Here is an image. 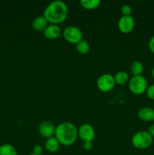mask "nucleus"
<instances>
[{
  "instance_id": "nucleus-1",
  "label": "nucleus",
  "mask_w": 154,
  "mask_h": 155,
  "mask_svg": "<svg viewBox=\"0 0 154 155\" xmlns=\"http://www.w3.org/2000/svg\"><path fill=\"white\" fill-rule=\"evenodd\" d=\"M68 7L66 3L60 0L51 2L44 10L43 16L51 24H59L66 19Z\"/></svg>"
},
{
  "instance_id": "nucleus-2",
  "label": "nucleus",
  "mask_w": 154,
  "mask_h": 155,
  "mask_svg": "<svg viewBox=\"0 0 154 155\" xmlns=\"http://www.w3.org/2000/svg\"><path fill=\"white\" fill-rule=\"evenodd\" d=\"M54 137L60 145L71 146L75 143L78 137V129L72 123L63 122L56 127Z\"/></svg>"
},
{
  "instance_id": "nucleus-3",
  "label": "nucleus",
  "mask_w": 154,
  "mask_h": 155,
  "mask_svg": "<svg viewBox=\"0 0 154 155\" xmlns=\"http://www.w3.org/2000/svg\"><path fill=\"white\" fill-rule=\"evenodd\" d=\"M152 139L147 131L141 130L134 133L131 138V144L137 149L144 150L152 145Z\"/></svg>"
},
{
  "instance_id": "nucleus-4",
  "label": "nucleus",
  "mask_w": 154,
  "mask_h": 155,
  "mask_svg": "<svg viewBox=\"0 0 154 155\" xmlns=\"http://www.w3.org/2000/svg\"><path fill=\"white\" fill-rule=\"evenodd\" d=\"M147 87V80L143 75L133 76L128 81V88L134 95H142L146 92Z\"/></svg>"
},
{
  "instance_id": "nucleus-5",
  "label": "nucleus",
  "mask_w": 154,
  "mask_h": 155,
  "mask_svg": "<svg viewBox=\"0 0 154 155\" xmlns=\"http://www.w3.org/2000/svg\"><path fill=\"white\" fill-rule=\"evenodd\" d=\"M63 38L65 40L68 42L76 45L78 42L82 40L83 33L82 30L79 27L75 26H69L66 27L64 30L62 31Z\"/></svg>"
},
{
  "instance_id": "nucleus-6",
  "label": "nucleus",
  "mask_w": 154,
  "mask_h": 155,
  "mask_svg": "<svg viewBox=\"0 0 154 155\" xmlns=\"http://www.w3.org/2000/svg\"><path fill=\"white\" fill-rule=\"evenodd\" d=\"M115 83L114 76L110 74H103L98 77L97 80V86L98 89L103 92H108L114 88Z\"/></svg>"
},
{
  "instance_id": "nucleus-7",
  "label": "nucleus",
  "mask_w": 154,
  "mask_h": 155,
  "mask_svg": "<svg viewBox=\"0 0 154 155\" xmlns=\"http://www.w3.org/2000/svg\"><path fill=\"white\" fill-rule=\"evenodd\" d=\"M78 136L84 142H92L95 137V130L89 124H82L78 129Z\"/></svg>"
},
{
  "instance_id": "nucleus-8",
  "label": "nucleus",
  "mask_w": 154,
  "mask_h": 155,
  "mask_svg": "<svg viewBox=\"0 0 154 155\" xmlns=\"http://www.w3.org/2000/svg\"><path fill=\"white\" fill-rule=\"evenodd\" d=\"M134 24H135V21L131 15H128V16L122 15L119 18L117 25L121 33L127 34L132 31L134 27Z\"/></svg>"
},
{
  "instance_id": "nucleus-9",
  "label": "nucleus",
  "mask_w": 154,
  "mask_h": 155,
  "mask_svg": "<svg viewBox=\"0 0 154 155\" xmlns=\"http://www.w3.org/2000/svg\"><path fill=\"white\" fill-rule=\"evenodd\" d=\"M56 127L50 121H43L41 123L38 127L39 133L44 138L49 139L54 137L55 134Z\"/></svg>"
},
{
  "instance_id": "nucleus-10",
  "label": "nucleus",
  "mask_w": 154,
  "mask_h": 155,
  "mask_svg": "<svg viewBox=\"0 0 154 155\" xmlns=\"http://www.w3.org/2000/svg\"><path fill=\"white\" fill-rule=\"evenodd\" d=\"M62 33V30L57 24H48L43 31L44 36L48 39H57Z\"/></svg>"
},
{
  "instance_id": "nucleus-11",
  "label": "nucleus",
  "mask_w": 154,
  "mask_h": 155,
  "mask_svg": "<svg viewBox=\"0 0 154 155\" xmlns=\"http://www.w3.org/2000/svg\"><path fill=\"white\" fill-rule=\"evenodd\" d=\"M137 117L143 122H151L154 120V108L150 107H143L138 110Z\"/></svg>"
},
{
  "instance_id": "nucleus-12",
  "label": "nucleus",
  "mask_w": 154,
  "mask_h": 155,
  "mask_svg": "<svg viewBox=\"0 0 154 155\" xmlns=\"http://www.w3.org/2000/svg\"><path fill=\"white\" fill-rule=\"evenodd\" d=\"M49 23L46 20V18L43 15H39L37 16L32 23V27L36 31L41 32L44 31L47 27L48 26Z\"/></svg>"
},
{
  "instance_id": "nucleus-13",
  "label": "nucleus",
  "mask_w": 154,
  "mask_h": 155,
  "mask_svg": "<svg viewBox=\"0 0 154 155\" xmlns=\"http://www.w3.org/2000/svg\"><path fill=\"white\" fill-rule=\"evenodd\" d=\"M60 143L54 136L49 138V139H47L45 142V149L50 153L57 152L58 151L59 148H60Z\"/></svg>"
},
{
  "instance_id": "nucleus-14",
  "label": "nucleus",
  "mask_w": 154,
  "mask_h": 155,
  "mask_svg": "<svg viewBox=\"0 0 154 155\" xmlns=\"http://www.w3.org/2000/svg\"><path fill=\"white\" fill-rule=\"evenodd\" d=\"M114 80L116 84L118 85H125V83H128L130 78L129 75L127 72L123 71H119L116 73L114 76Z\"/></svg>"
},
{
  "instance_id": "nucleus-15",
  "label": "nucleus",
  "mask_w": 154,
  "mask_h": 155,
  "mask_svg": "<svg viewBox=\"0 0 154 155\" xmlns=\"http://www.w3.org/2000/svg\"><path fill=\"white\" fill-rule=\"evenodd\" d=\"M130 70L133 76H141L144 71V67L142 62L139 61H134L131 64Z\"/></svg>"
},
{
  "instance_id": "nucleus-16",
  "label": "nucleus",
  "mask_w": 154,
  "mask_h": 155,
  "mask_svg": "<svg viewBox=\"0 0 154 155\" xmlns=\"http://www.w3.org/2000/svg\"><path fill=\"white\" fill-rule=\"evenodd\" d=\"M0 155H18V151L13 145L5 143L0 145Z\"/></svg>"
},
{
  "instance_id": "nucleus-17",
  "label": "nucleus",
  "mask_w": 154,
  "mask_h": 155,
  "mask_svg": "<svg viewBox=\"0 0 154 155\" xmlns=\"http://www.w3.org/2000/svg\"><path fill=\"white\" fill-rule=\"evenodd\" d=\"M82 7L87 10H94L99 7L101 5L100 0H81L80 1Z\"/></svg>"
},
{
  "instance_id": "nucleus-18",
  "label": "nucleus",
  "mask_w": 154,
  "mask_h": 155,
  "mask_svg": "<svg viewBox=\"0 0 154 155\" xmlns=\"http://www.w3.org/2000/svg\"><path fill=\"white\" fill-rule=\"evenodd\" d=\"M76 50L79 54H86L90 51V45L87 41L82 39L76 44Z\"/></svg>"
},
{
  "instance_id": "nucleus-19",
  "label": "nucleus",
  "mask_w": 154,
  "mask_h": 155,
  "mask_svg": "<svg viewBox=\"0 0 154 155\" xmlns=\"http://www.w3.org/2000/svg\"><path fill=\"white\" fill-rule=\"evenodd\" d=\"M121 12L124 16H128V15H131V12H132V8L129 5H124L121 8Z\"/></svg>"
},
{
  "instance_id": "nucleus-20",
  "label": "nucleus",
  "mask_w": 154,
  "mask_h": 155,
  "mask_svg": "<svg viewBox=\"0 0 154 155\" xmlns=\"http://www.w3.org/2000/svg\"><path fill=\"white\" fill-rule=\"evenodd\" d=\"M146 96L151 100H154V84L150 85L147 87L146 91Z\"/></svg>"
},
{
  "instance_id": "nucleus-21",
  "label": "nucleus",
  "mask_w": 154,
  "mask_h": 155,
  "mask_svg": "<svg viewBox=\"0 0 154 155\" xmlns=\"http://www.w3.org/2000/svg\"><path fill=\"white\" fill-rule=\"evenodd\" d=\"M43 152V148L41 145H36L33 148V153L35 154L41 155Z\"/></svg>"
},
{
  "instance_id": "nucleus-22",
  "label": "nucleus",
  "mask_w": 154,
  "mask_h": 155,
  "mask_svg": "<svg viewBox=\"0 0 154 155\" xmlns=\"http://www.w3.org/2000/svg\"><path fill=\"white\" fill-rule=\"evenodd\" d=\"M148 47H149V51H150L152 54H154V35L150 38V39H149Z\"/></svg>"
},
{
  "instance_id": "nucleus-23",
  "label": "nucleus",
  "mask_w": 154,
  "mask_h": 155,
  "mask_svg": "<svg viewBox=\"0 0 154 155\" xmlns=\"http://www.w3.org/2000/svg\"><path fill=\"white\" fill-rule=\"evenodd\" d=\"M92 147H93V145H92V142H84V145H83V148L85 151H91L92 149Z\"/></svg>"
},
{
  "instance_id": "nucleus-24",
  "label": "nucleus",
  "mask_w": 154,
  "mask_h": 155,
  "mask_svg": "<svg viewBox=\"0 0 154 155\" xmlns=\"http://www.w3.org/2000/svg\"><path fill=\"white\" fill-rule=\"evenodd\" d=\"M147 132L149 133V135H150L152 138H154V124L149 126Z\"/></svg>"
},
{
  "instance_id": "nucleus-25",
  "label": "nucleus",
  "mask_w": 154,
  "mask_h": 155,
  "mask_svg": "<svg viewBox=\"0 0 154 155\" xmlns=\"http://www.w3.org/2000/svg\"><path fill=\"white\" fill-rule=\"evenodd\" d=\"M151 74H152V77H153V79H154V67L152 68V71H151Z\"/></svg>"
},
{
  "instance_id": "nucleus-26",
  "label": "nucleus",
  "mask_w": 154,
  "mask_h": 155,
  "mask_svg": "<svg viewBox=\"0 0 154 155\" xmlns=\"http://www.w3.org/2000/svg\"><path fill=\"white\" fill-rule=\"evenodd\" d=\"M29 155H37V154H33V153H32V154H29Z\"/></svg>"
}]
</instances>
